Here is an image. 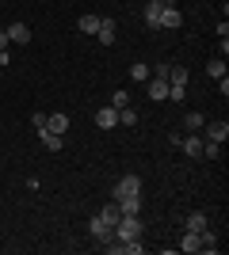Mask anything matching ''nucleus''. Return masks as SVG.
Listing matches in <instances>:
<instances>
[{
    "instance_id": "f257e3e1",
    "label": "nucleus",
    "mask_w": 229,
    "mask_h": 255,
    "mask_svg": "<svg viewBox=\"0 0 229 255\" xmlns=\"http://www.w3.org/2000/svg\"><path fill=\"white\" fill-rule=\"evenodd\" d=\"M142 194V179L138 175H122L115 183V191H111V202H126V198H138Z\"/></svg>"
},
{
    "instance_id": "f03ea898",
    "label": "nucleus",
    "mask_w": 229,
    "mask_h": 255,
    "mask_svg": "<svg viewBox=\"0 0 229 255\" xmlns=\"http://www.w3.org/2000/svg\"><path fill=\"white\" fill-rule=\"evenodd\" d=\"M203 141H218V145H226V137H229V122H203Z\"/></svg>"
},
{
    "instance_id": "7ed1b4c3",
    "label": "nucleus",
    "mask_w": 229,
    "mask_h": 255,
    "mask_svg": "<svg viewBox=\"0 0 229 255\" xmlns=\"http://www.w3.org/2000/svg\"><path fill=\"white\" fill-rule=\"evenodd\" d=\"M145 96L157 99V103L168 99V80H164V76H149V80H145Z\"/></svg>"
},
{
    "instance_id": "20e7f679",
    "label": "nucleus",
    "mask_w": 229,
    "mask_h": 255,
    "mask_svg": "<svg viewBox=\"0 0 229 255\" xmlns=\"http://www.w3.org/2000/svg\"><path fill=\"white\" fill-rule=\"evenodd\" d=\"M180 149H184V152H187L191 160H199V156H203V133L195 129V133H187V137H180Z\"/></svg>"
},
{
    "instance_id": "39448f33",
    "label": "nucleus",
    "mask_w": 229,
    "mask_h": 255,
    "mask_svg": "<svg viewBox=\"0 0 229 255\" xmlns=\"http://www.w3.org/2000/svg\"><path fill=\"white\" fill-rule=\"evenodd\" d=\"M8 42L27 46V42H31V27H27V23H11V27H8Z\"/></svg>"
},
{
    "instance_id": "423d86ee",
    "label": "nucleus",
    "mask_w": 229,
    "mask_h": 255,
    "mask_svg": "<svg viewBox=\"0 0 229 255\" xmlns=\"http://www.w3.org/2000/svg\"><path fill=\"white\" fill-rule=\"evenodd\" d=\"M46 133H61V137H65V133H69V118L65 115H46Z\"/></svg>"
},
{
    "instance_id": "0eeeda50",
    "label": "nucleus",
    "mask_w": 229,
    "mask_h": 255,
    "mask_svg": "<svg viewBox=\"0 0 229 255\" xmlns=\"http://www.w3.org/2000/svg\"><path fill=\"white\" fill-rule=\"evenodd\" d=\"M96 122H99V129H111V126H119V111L115 107H99V115H96Z\"/></svg>"
},
{
    "instance_id": "6e6552de",
    "label": "nucleus",
    "mask_w": 229,
    "mask_h": 255,
    "mask_svg": "<svg viewBox=\"0 0 229 255\" xmlns=\"http://www.w3.org/2000/svg\"><path fill=\"white\" fill-rule=\"evenodd\" d=\"M88 233L96 236L99 244H107V240H115V233H111V229H107L103 221H99V217H92V221H88Z\"/></svg>"
},
{
    "instance_id": "1a4fd4ad",
    "label": "nucleus",
    "mask_w": 229,
    "mask_h": 255,
    "mask_svg": "<svg viewBox=\"0 0 229 255\" xmlns=\"http://www.w3.org/2000/svg\"><path fill=\"white\" fill-rule=\"evenodd\" d=\"M119 217H122L119 202H107V206H103V210H99V221L107 225V229H115V225H119Z\"/></svg>"
},
{
    "instance_id": "9d476101",
    "label": "nucleus",
    "mask_w": 229,
    "mask_h": 255,
    "mask_svg": "<svg viewBox=\"0 0 229 255\" xmlns=\"http://www.w3.org/2000/svg\"><path fill=\"white\" fill-rule=\"evenodd\" d=\"M115 31H119V27H115V19H99V31H96V38L103 46H111L115 42Z\"/></svg>"
},
{
    "instance_id": "9b49d317",
    "label": "nucleus",
    "mask_w": 229,
    "mask_h": 255,
    "mask_svg": "<svg viewBox=\"0 0 229 255\" xmlns=\"http://www.w3.org/2000/svg\"><path fill=\"white\" fill-rule=\"evenodd\" d=\"M184 23V15H180V8H161V27H168V31H176Z\"/></svg>"
},
{
    "instance_id": "f8f14e48",
    "label": "nucleus",
    "mask_w": 229,
    "mask_h": 255,
    "mask_svg": "<svg viewBox=\"0 0 229 255\" xmlns=\"http://www.w3.org/2000/svg\"><path fill=\"white\" fill-rule=\"evenodd\" d=\"M38 141H42L50 152H61V145H65V137H61V133H46V129H38Z\"/></svg>"
},
{
    "instance_id": "ddd939ff",
    "label": "nucleus",
    "mask_w": 229,
    "mask_h": 255,
    "mask_svg": "<svg viewBox=\"0 0 229 255\" xmlns=\"http://www.w3.org/2000/svg\"><path fill=\"white\" fill-rule=\"evenodd\" d=\"M145 27H149V31H161V8L149 4V0H145Z\"/></svg>"
},
{
    "instance_id": "4468645a",
    "label": "nucleus",
    "mask_w": 229,
    "mask_h": 255,
    "mask_svg": "<svg viewBox=\"0 0 229 255\" xmlns=\"http://www.w3.org/2000/svg\"><path fill=\"white\" fill-rule=\"evenodd\" d=\"M187 80H191V76H187V69H184V65H168V84L187 88Z\"/></svg>"
},
{
    "instance_id": "2eb2a0df",
    "label": "nucleus",
    "mask_w": 229,
    "mask_h": 255,
    "mask_svg": "<svg viewBox=\"0 0 229 255\" xmlns=\"http://www.w3.org/2000/svg\"><path fill=\"white\" fill-rule=\"evenodd\" d=\"M130 76H134V80H138V84H145V80H149V76H153V69H149V65H145V61H134V65H130Z\"/></svg>"
},
{
    "instance_id": "dca6fc26",
    "label": "nucleus",
    "mask_w": 229,
    "mask_h": 255,
    "mask_svg": "<svg viewBox=\"0 0 229 255\" xmlns=\"http://www.w3.org/2000/svg\"><path fill=\"white\" fill-rule=\"evenodd\" d=\"M187 229H191V233H203V229H210V217L207 213H191V217H187Z\"/></svg>"
},
{
    "instance_id": "f3484780",
    "label": "nucleus",
    "mask_w": 229,
    "mask_h": 255,
    "mask_svg": "<svg viewBox=\"0 0 229 255\" xmlns=\"http://www.w3.org/2000/svg\"><path fill=\"white\" fill-rule=\"evenodd\" d=\"M76 27H80L84 34H96V31H99V15H92V11H88V15H80V23H76Z\"/></svg>"
},
{
    "instance_id": "a211bd4d",
    "label": "nucleus",
    "mask_w": 229,
    "mask_h": 255,
    "mask_svg": "<svg viewBox=\"0 0 229 255\" xmlns=\"http://www.w3.org/2000/svg\"><path fill=\"white\" fill-rule=\"evenodd\" d=\"M180 252H199V233H191V229H187L184 240H180Z\"/></svg>"
},
{
    "instance_id": "6ab92c4d",
    "label": "nucleus",
    "mask_w": 229,
    "mask_h": 255,
    "mask_svg": "<svg viewBox=\"0 0 229 255\" xmlns=\"http://www.w3.org/2000/svg\"><path fill=\"white\" fill-rule=\"evenodd\" d=\"M207 76H214V80H222V76H226V61H222V57H214V61H207Z\"/></svg>"
},
{
    "instance_id": "aec40b11",
    "label": "nucleus",
    "mask_w": 229,
    "mask_h": 255,
    "mask_svg": "<svg viewBox=\"0 0 229 255\" xmlns=\"http://www.w3.org/2000/svg\"><path fill=\"white\" fill-rule=\"evenodd\" d=\"M203 122H207V118L199 115V111H191V115L184 118V126H187V133H195V129H203Z\"/></svg>"
},
{
    "instance_id": "412c9836",
    "label": "nucleus",
    "mask_w": 229,
    "mask_h": 255,
    "mask_svg": "<svg viewBox=\"0 0 229 255\" xmlns=\"http://www.w3.org/2000/svg\"><path fill=\"white\" fill-rule=\"evenodd\" d=\"M134 122H138V111H134V107H122L119 111V126H134Z\"/></svg>"
},
{
    "instance_id": "4be33fe9",
    "label": "nucleus",
    "mask_w": 229,
    "mask_h": 255,
    "mask_svg": "<svg viewBox=\"0 0 229 255\" xmlns=\"http://www.w3.org/2000/svg\"><path fill=\"white\" fill-rule=\"evenodd\" d=\"M203 156H207V160H218L222 156V145H218V141H203Z\"/></svg>"
},
{
    "instance_id": "5701e85b",
    "label": "nucleus",
    "mask_w": 229,
    "mask_h": 255,
    "mask_svg": "<svg viewBox=\"0 0 229 255\" xmlns=\"http://www.w3.org/2000/svg\"><path fill=\"white\" fill-rule=\"evenodd\" d=\"M119 210H122V213H142V194H138V198H126V202H119Z\"/></svg>"
},
{
    "instance_id": "b1692460",
    "label": "nucleus",
    "mask_w": 229,
    "mask_h": 255,
    "mask_svg": "<svg viewBox=\"0 0 229 255\" xmlns=\"http://www.w3.org/2000/svg\"><path fill=\"white\" fill-rule=\"evenodd\" d=\"M111 107H115V111L130 107V96H126V92H111Z\"/></svg>"
},
{
    "instance_id": "393cba45",
    "label": "nucleus",
    "mask_w": 229,
    "mask_h": 255,
    "mask_svg": "<svg viewBox=\"0 0 229 255\" xmlns=\"http://www.w3.org/2000/svg\"><path fill=\"white\" fill-rule=\"evenodd\" d=\"M149 4H157V8H176V0H149Z\"/></svg>"
}]
</instances>
